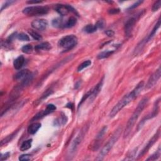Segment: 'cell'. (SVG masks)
Returning a JSON list of instances; mask_svg holds the SVG:
<instances>
[{"label": "cell", "instance_id": "6da1fadb", "mask_svg": "<svg viewBox=\"0 0 161 161\" xmlns=\"http://www.w3.org/2000/svg\"><path fill=\"white\" fill-rule=\"evenodd\" d=\"M144 82L142 81L138 83L137 86L135 88V89L123 98L120 100V102L116 104V105L113 107V109L111 110L110 113V116L111 118H113L116 115L118 114L119 112L122 110L123 108L128 105L129 103H131L132 101H134L136 98L139 95V94L143 90L144 87Z\"/></svg>", "mask_w": 161, "mask_h": 161}, {"label": "cell", "instance_id": "7a4b0ae2", "mask_svg": "<svg viewBox=\"0 0 161 161\" xmlns=\"http://www.w3.org/2000/svg\"><path fill=\"white\" fill-rule=\"evenodd\" d=\"M148 102H149V99L148 98H144L142 100L140 103H138V105L137 107V108L135 109V112H134L133 115H132L130 119L128 120V121L127 122V126H126L125 130L124 131V137H127L129 134H130V132L133 128L135 124V122H137L138 117H139L140 115L142 113V112H143V110L144 108H146V106H147Z\"/></svg>", "mask_w": 161, "mask_h": 161}, {"label": "cell", "instance_id": "3957f363", "mask_svg": "<svg viewBox=\"0 0 161 161\" xmlns=\"http://www.w3.org/2000/svg\"><path fill=\"white\" fill-rule=\"evenodd\" d=\"M122 132V129L121 127H119L118 128L116 129V130H115L114 134H113L108 142L106 144L105 146L101 150L100 152L96 158V160H102L104 159V158L107 156V154L109 153L110 150L112 149V147L116 142V141L118 140L120 136L121 135Z\"/></svg>", "mask_w": 161, "mask_h": 161}, {"label": "cell", "instance_id": "277c9868", "mask_svg": "<svg viewBox=\"0 0 161 161\" xmlns=\"http://www.w3.org/2000/svg\"><path fill=\"white\" fill-rule=\"evenodd\" d=\"M87 130L88 128L86 127H84L83 128V130L79 132V134L77 135V137L72 141V142L70 145V147L69 148L68 156H67L69 157V159H71L72 157H74V156L75 155V152H76L79 145L82 142V141H83Z\"/></svg>", "mask_w": 161, "mask_h": 161}, {"label": "cell", "instance_id": "5b68a950", "mask_svg": "<svg viewBox=\"0 0 161 161\" xmlns=\"http://www.w3.org/2000/svg\"><path fill=\"white\" fill-rule=\"evenodd\" d=\"M77 38L74 35H70L62 37L58 42V45L65 51H68L77 45Z\"/></svg>", "mask_w": 161, "mask_h": 161}, {"label": "cell", "instance_id": "8992f818", "mask_svg": "<svg viewBox=\"0 0 161 161\" xmlns=\"http://www.w3.org/2000/svg\"><path fill=\"white\" fill-rule=\"evenodd\" d=\"M49 11V8L43 6H28L23 9V13L27 16L33 17V16H41L46 15Z\"/></svg>", "mask_w": 161, "mask_h": 161}, {"label": "cell", "instance_id": "52a82bcc", "mask_svg": "<svg viewBox=\"0 0 161 161\" xmlns=\"http://www.w3.org/2000/svg\"><path fill=\"white\" fill-rule=\"evenodd\" d=\"M55 10L61 16L67 15L69 13H77L76 11L71 6L67 5H56L55 6Z\"/></svg>", "mask_w": 161, "mask_h": 161}, {"label": "cell", "instance_id": "ba28073f", "mask_svg": "<svg viewBox=\"0 0 161 161\" xmlns=\"http://www.w3.org/2000/svg\"><path fill=\"white\" fill-rule=\"evenodd\" d=\"M55 110H56V106L55 105H52V104H50V105H47L45 110H42V111H41L39 113H37L36 115H35L34 117L31 120L30 122H33L34 121L37 120L42 118L45 116L50 114V113H52L53 112H54Z\"/></svg>", "mask_w": 161, "mask_h": 161}, {"label": "cell", "instance_id": "9c48e42d", "mask_svg": "<svg viewBox=\"0 0 161 161\" xmlns=\"http://www.w3.org/2000/svg\"><path fill=\"white\" fill-rule=\"evenodd\" d=\"M159 136H160V130H159L156 132V134L152 137V138L149 140V142H148L146 146V147H145L142 149V150L141 151L140 153L139 154V155H138V158H140V157L144 156L145 154H146L148 151H149V150L150 149L151 147H152L153 145L156 143V142H157V140H158Z\"/></svg>", "mask_w": 161, "mask_h": 161}, {"label": "cell", "instance_id": "30bf717a", "mask_svg": "<svg viewBox=\"0 0 161 161\" xmlns=\"http://www.w3.org/2000/svg\"><path fill=\"white\" fill-rule=\"evenodd\" d=\"M160 75L161 69L160 67H159L152 75H150V77L149 79V80H148V82L146 84V89H150V88H152L155 86L156 84L157 83V81H158L160 79Z\"/></svg>", "mask_w": 161, "mask_h": 161}, {"label": "cell", "instance_id": "8fae6325", "mask_svg": "<svg viewBox=\"0 0 161 161\" xmlns=\"http://www.w3.org/2000/svg\"><path fill=\"white\" fill-rule=\"evenodd\" d=\"M137 18L135 17L130 18L129 20H127L125 25L124 30L125 35L127 37H130L132 34V31H133L134 27L135 26V24L136 23Z\"/></svg>", "mask_w": 161, "mask_h": 161}, {"label": "cell", "instance_id": "7c38bea8", "mask_svg": "<svg viewBox=\"0 0 161 161\" xmlns=\"http://www.w3.org/2000/svg\"><path fill=\"white\" fill-rule=\"evenodd\" d=\"M31 25L34 29L43 31L46 29L47 25H48V22L44 19H37V20H35L31 22Z\"/></svg>", "mask_w": 161, "mask_h": 161}, {"label": "cell", "instance_id": "4fadbf2b", "mask_svg": "<svg viewBox=\"0 0 161 161\" xmlns=\"http://www.w3.org/2000/svg\"><path fill=\"white\" fill-rule=\"evenodd\" d=\"M31 72L28 69H23L17 72V74L15 75L14 79L15 80L17 81H23L25 78H27L28 75L31 74Z\"/></svg>", "mask_w": 161, "mask_h": 161}, {"label": "cell", "instance_id": "5bb4252c", "mask_svg": "<svg viewBox=\"0 0 161 161\" xmlns=\"http://www.w3.org/2000/svg\"><path fill=\"white\" fill-rule=\"evenodd\" d=\"M102 86H103V79L101 81L100 83L93 88V89H92V93H91V95L90 96L91 102H93V101L97 97L98 94L100 93V91L102 90Z\"/></svg>", "mask_w": 161, "mask_h": 161}, {"label": "cell", "instance_id": "9a60e30c", "mask_svg": "<svg viewBox=\"0 0 161 161\" xmlns=\"http://www.w3.org/2000/svg\"><path fill=\"white\" fill-rule=\"evenodd\" d=\"M25 61V59L23 55H20V56L18 57L13 62V65H14L15 69H17V70H19V69H20L22 67H23Z\"/></svg>", "mask_w": 161, "mask_h": 161}, {"label": "cell", "instance_id": "2e32d148", "mask_svg": "<svg viewBox=\"0 0 161 161\" xmlns=\"http://www.w3.org/2000/svg\"><path fill=\"white\" fill-rule=\"evenodd\" d=\"M41 127V124L40 123H33L31 124L28 128V134L31 135H33L36 134L37 131L39 130Z\"/></svg>", "mask_w": 161, "mask_h": 161}, {"label": "cell", "instance_id": "e0dca14e", "mask_svg": "<svg viewBox=\"0 0 161 161\" xmlns=\"http://www.w3.org/2000/svg\"><path fill=\"white\" fill-rule=\"evenodd\" d=\"M65 22L64 21V19L62 18H57L54 20H53L52 24L53 27L55 28H65Z\"/></svg>", "mask_w": 161, "mask_h": 161}, {"label": "cell", "instance_id": "ac0fdd59", "mask_svg": "<svg viewBox=\"0 0 161 161\" xmlns=\"http://www.w3.org/2000/svg\"><path fill=\"white\" fill-rule=\"evenodd\" d=\"M51 44L49 42H43L35 47V50L37 51L40 50H49L51 49Z\"/></svg>", "mask_w": 161, "mask_h": 161}, {"label": "cell", "instance_id": "d6986e66", "mask_svg": "<svg viewBox=\"0 0 161 161\" xmlns=\"http://www.w3.org/2000/svg\"><path fill=\"white\" fill-rule=\"evenodd\" d=\"M160 19L159 18V20H158V21H157V23L156 24L155 26H154V27L153 28V29L151 31V32L150 33V35L149 36H148V37L147 38V39H146V42H148V41H149L152 38L154 37V35L156 34V31H157V30L159 29V28L160 27Z\"/></svg>", "mask_w": 161, "mask_h": 161}, {"label": "cell", "instance_id": "ffe728a7", "mask_svg": "<svg viewBox=\"0 0 161 161\" xmlns=\"http://www.w3.org/2000/svg\"><path fill=\"white\" fill-rule=\"evenodd\" d=\"M17 133H18V131L15 132L14 133H13V134H11V135H8V136L6 137H5L4 139H3L1 141V144H0V145H1V146H4V145L8 144V142H11L13 139V138L15 137H16V135H17Z\"/></svg>", "mask_w": 161, "mask_h": 161}, {"label": "cell", "instance_id": "44dd1931", "mask_svg": "<svg viewBox=\"0 0 161 161\" xmlns=\"http://www.w3.org/2000/svg\"><path fill=\"white\" fill-rule=\"evenodd\" d=\"M31 143H32V140L31 139L24 141L20 146V150L23 152V151H26L30 149L31 147Z\"/></svg>", "mask_w": 161, "mask_h": 161}, {"label": "cell", "instance_id": "7402d4cb", "mask_svg": "<svg viewBox=\"0 0 161 161\" xmlns=\"http://www.w3.org/2000/svg\"><path fill=\"white\" fill-rule=\"evenodd\" d=\"M98 30V27L95 25H86V27L84 28V31L85 32H86L88 33H93L94 32L96 31V30Z\"/></svg>", "mask_w": 161, "mask_h": 161}, {"label": "cell", "instance_id": "603a6c76", "mask_svg": "<svg viewBox=\"0 0 161 161\" xmlns=\"http://www.w3.org/2000/svg\"><path fill=\"white\" fill-rule=\"evenodd\" d=\"M113 52H114V50H106V51L102 52L99 53L98 55V59H103L108 58V57L113 54Z\"/></svg>", "mask_w": 161, "mask_h": 161}, {"label": "cell", "instance_id": "cb8c5ba5", "mask_svg": "<svg viewBox=\"0 0 161 161\" xmlns=\"http://www.w3.org/2000/svg\"><path fill=\"white\" fill-rule=\"evenodd\" d=\"M76 23H77L76 18L74 17H71L66 21L65 28H71L72 27H74V25L76 24Z\"/></svg>", "mask_w": 161, "mask_h": 161}, {"label": "cell", "instance_id": "d4e9b609", "mask_svg": "<svg viewBox=\"0 0 161 161\" xmlns=\"http://www.w3.org/2000/svg\"><path fill=\"white\" fill-rule=\"evenodd\" d=\"M91 64V61H90V60H88V61L83 62L82 64L79 65V67H77V71L80 72L81 71H83L84 69L89 67Z\"/></svg>", "mask_w": 161, "mask_h": 161}, {"label": "cell", "instance_id": "484cf974", "mask_svg": "<svg viewBox=\"0 0 161 161\" xmlns=\"http://www.w3.org/2000/svg\"><path fill=\"white\" fill-rule=\"evenodd\" d=\"M160 156V149L159 147L158 150L156 151V152L154 153L153 155L150 156L149 158L147 159V160H156L159 158Z\"/></svg>", "mask_w": 161, "mask_h": 161}, {"label": "cell", "instance_id": "4316f807", "mask_svg": "<svg viewBox=\"0 0 161 161\" xmlns=\"http://www.w3.org/2000/svg\"><path fill=\"white\" fill-rule=\"evenodd\" d=\"M29 33L31 35V37H32L34 40L40 41L42 39V36H41L39 33H38L37 32H36V31H35L33 30L29 31Z\"/></svg>", "mask_w": 161, "mask_h": 161}, {"label": "cell", "instance_id": "83f0119b", "mask_svg": "<svg viewBox=\"0 0 161 161\" xmlns=\"http://www.w3.org/2000/svg\"><path fill=\"white\" fill-rule=\"evenodd\" d=\"M21 50L25 53H30L33 51V47L30 44H27L22 47Z\"/></svg>", "mask_w": 161, "mask_h": 161}, {"label": "cell", "instance_id": "f1b7e54d", "mask_svg": "<svg viewBox=\"0 0 161 161\" xmlns=\"http://www.w3.org/2000/svg\"><path fill=\"white\" fill-rule=\"evenodd\" d=\"M17 38L18 40L20 41H29L30 38L28 37V35L25 33H20V34L18 35Z\"/></svg>", "mask_w": 161, "mask_h": 161}, {"label": "cell", "instance_id": "f546056e", "mask_svg": "<svg viewBox=\"0 0 161 161\" xmlns=\"http://www.w3.org/2000/svg\"><path fill=\"white\" fill-rule=\"evenodd\" d=\"M106 130H107V127H106V126H105V127H104L102 129V130H100V132H99L97 136H96V140H100L101 138H103V137L104 136V135H105V133H106Z\"/></svg>", "mask_w": 161, "mask_h": 161}, {"label": "cell", "instance_id": "4dcf8cb0", "mask_svg": "<svg viewBox=\"0 0 161 161\" xmlns=\"http://www.w3.org/2000/svg\"><path fill=\"white\" fill-rule=\"evenodd\" d=\"M31 158V156L30 154H23L19 157V160L20 161H28Z\"/></svg>", "mask_w": 161, "mask_h": 161}, {"label": "cell", "instance_id": "1f68e13d", "mask_svg": "<svg viewBox=\"0 0 161 161\" xmlns=\"http://www.w3.org/2000/svg\"><path fill=\"white\" fill-rule=\"evenodd\" d=\"M161 6V1H157L155 3H154L153 6H152V11H156L160 9Z\"/></svg>", "mask_w": 161, "mask_h": 161}, {"label": "cell", "instance_id": "d6a6232c", "mask_svg": "<svg viewBox=\"0 0 161 161\" xmlns=\"http://www.w3.org/2000/svg\"><path fill=\"white\" fill-rule=\"evenodd\" d=\"M52 90H47V91H46V92H45V93H44L42 96H41L40 99V102H42V100H43L44 99H45L46 98H47V97H48V96L50 95V94H52Z\"/></svg>", "mask_w": 161, "mask_h": 161}, {"label": "cell", "instance_id": "836d02e7", "mask_svg": "<svg viewBox=\"0 0 161 161\" xmlns=\"http://www.w3.org/2000/svg\"><path fill=\"white\" fill-rule=\"evenodd\" d=\"M15 3L14 1H6L4 3V4L2 5V7L1 8V12L3 10V9L8 7V6H10L12 4V3Z\"/></svg>", "mask_w": 161, "mask_h": 161}, {"label": "cell", "instance_id": "e575fe53", "mask_svg": "<svg viewBox=\"0 0 161 161\" xmlns=\"http://www.w3.org/2000/svg\"><path fill=\"white\" fill-rule=\"evenodd\" d=\"M142 3H143V1H137L136 3H135L134 5H132L130 6V7H129V8H128V9H134V8H135L136 7H137V6H139L140 5H141Z\"/></svg>", "mask_w": 161, "mask_h": 161}, {"label": "cell", "instance_id": "d590c367", "mask_svg": "<svg viewBox=\"0 0 161 161\" xmlns=\"http://www.w3.org/2000/svg\"><path fill=\"white\" fill-rule=\"evenodd\" d=\"M120 12V9L118 8H113V9H110L108 11L109 14L111 15H115V14H117Z\"/></svg>", "mask_w": 161, "mask_h": 161}, {"label": "cell", "instance_id": "8d00e7d4", "mask_svg": "<svg viewBox=\"0 0 161 161\" xmlns=\"http://www.w3.org/2000/svg\"><path fill=\"white\" fill-rule=\"evenodd\" d=\"M96 25L98 28H103L105 26V22L103 21V20H100L97 22Z\"/></svg>", "mask_w": 161, "mask_h": 161}, {"label": "cell", "instance_id": "74e56055", "mask_svg": "<svg viewBox=\"0 0 161 161\" xmlns=\"http://www.w3.org/2000/svg\"><path fill=\"white\" fill-rule=\"evenodd\" d=\"M9 156H10V153H9V152H6L4 154H1V160L3 161V160H6L9 157Z\"/></svg>", "mask_w": 161, "mask_h": 161}, {"label": "cell", "instance_id": "f35d334b", "mask_svg": "<svg viewBox=\"0 0 161 161\" xmlns=\"http://www.w3.org/2000/svg\"><path fill=\"white\" fill-rule=\"evenodd\" d=\"M105 33L106 35L107 36H108L110 37H113L115 35V32L112 30H107L105 31Z\"/></svg>", "mask_w": 161, "mask_h": 161}, {"label": "cell", "instance_id": "ab89813d", "mask_svg": "<svg viewBox=\"0 0 161 161\" xmlns=\"http://www.w3.org/2000/svg\"><path fill=\"white\" fill-rule=\"evenodd\" d=\"M28 4H38V3H42L41 1H28L27 2Z\"/></svg>", "mask_w": 161, "mask_h": 161}]
</instances>
